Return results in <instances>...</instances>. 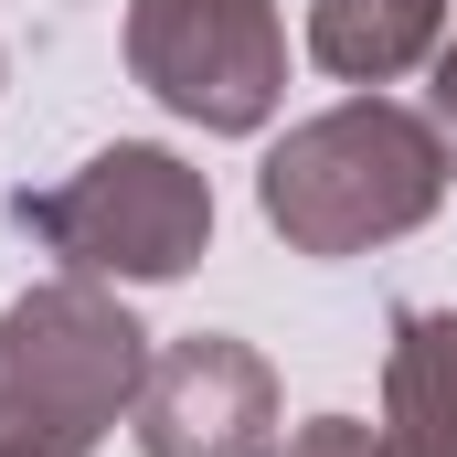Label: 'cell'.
Segmentation results:
<instances>
[{"instance_id": "cell-1", "label": "cell", "mask_w": 457, "mask_h": 457, "mask_svg": "<svg viewBox=\"0 0 457 457\" xmlns=\"http://www.w3.org/2000/svg\"><path fill=\"white\" fill-rule=\"evenodd\" d=\"M447 181L457 170H447L436 117L394 107V96H341V107L298 117V128L266 149L255 203H266V224L287 234V255L341 266V255H372V245H394V234L436 224Z\"/></svg>"}, {"instance_id": "cell-2", "label": "cell", "mask_w": 457, "mask_h": 457, "mask_svg": "<svg viewBox=\"0 0 457 457\" xmlns=\"http://www.w3.org/2000/svg\"><path fill=\"white\" fill-rule=\"evenodd\" d=\"M149 330L107 277H43L0 309V457H96L138 415Z\"/></svg>"}, {"instance_id": "cell-3", "label": "cell", "mask_w": 457, "mask_h": 457, "mask_svg": "<svg viewBox=\"0 0 457 457\" xmlns=\"http://www.w3.org/2000/svg\"><path fill=\"white\" fill-rule=\"evenodd\" d=\"M11 224L43 255H64V277L170 287L213 255V181L160 138H117L86 170H64L43 192H11Z\"/></svg>"}, {"instance_id": "cell-4", "label": "cell", "mask_w": 457, "mask_h": 457, "mask_svg": "<svg viewBox=\"0 0 457 457\" xmlns=\"http://www.w3.org/2000/svg\"><path fill=\"white\" fill-rule=\"evenodd\" d=\"M128 75L203 138H255L287 96L277 0H128Z\"/></svg>"}, {"instance_id": "cell-5", "label": "cell", "mask_w": 457, "mask_h": 457, "mask_svg": "<svg viewBox=\"0 0 457 457\" xmlns=\"http://www.w3.org/2000/svg\"><path fill=\"white\" fill-rule=\"evenodd\" d=\"M277 447V372L234 330L149 351L138 383V457H266Z\"/></svg>"}, {"instance_id": "cell-6", "label": "cell", "mask_w": 457, "mask_h": 457, "mask_svg": "<svg viewBox=\"0 0 457 457\" xmlns=\"http://www.w3.org/2000/svg\"><path fill=\"white\" fill-rule=\"evenodd\" d=\"M383 457H457V309H394Z\"/></svg>"}, {"instance_id": "cell-7", "label": "cell", "mask_w": 457, "mask_h": 457, "mask_svg": "<svg viewBox=\"0 0 457 457\" xmlns=\"http://www.w3.org/2000/svg\"><path fill=\"white\" fill-rule=\"evenodd\" d=\"M436 43H447V0H309V54L341 86H394L436 64Z\"/></svg>"}, {"instance_id": "cell-8", "label": "cell", "mask_w": 457, "mask_h": 457, "mask_svg": "<svg viewBox=\"0 0 457 457\" xmlns=\"http://www.w3.org/2000/svg\"><path fill=\"white\" fill-rule=\"evenodd\" d=\"M266 457H383V426H361V415H309V426H287Z\"/></svg>"}, {"instance_id": "cell-9", "label": "cell", "mask_w": 457, "mask_h": 457, "mask_svg": "<svg viewBox=\"0 0 457 457\" xmlns=\"http://www.w3.org/2000/svg\"><path fill=\"white\" fill-rule=\"evenodd\" d=\"M426 117H436V138H447V170H457V32L436 43V86H426Z\"/></svg>"}, {"instance_id": "cell-10", "label": "cell", "mask_w": 457, "mask_h": 457, "mask_svg": "<svg viewBox=\"0 0 457 457\" xmlns=\"http://www.w3.org/2000/svg\"><path fill=\"white\" fill-rule=\"evenodd\" d=\"M0 86H11V54H0Z\"/></svg>"}]
</instances>
